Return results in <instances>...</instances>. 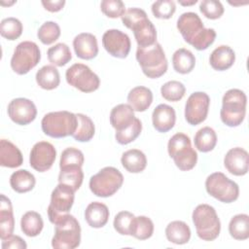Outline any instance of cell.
<instances>
[{
	"label": "cell",
	"mask_w": 249,
	"mask_h": 249,
	"mask_svg": "<svg viewBox=\"0 0 249 249\" xmlns=\"http://www.w3.org/2000/svg\"><path fill=\"white\" fill-rule=\"evenodd\" d=\"M177 28L183 39L197 51L206 50L216 38L213 28H205L197 14L183 13L177 20Z\"/></svg>",
	"instance_id": "1"
},
{
	"label": "cell",
	"mask_w": 249,
	"mask_h": 249,
	"mask_svg": "<svg viewBox=\"0 0 249 249\" xmlns=\"http://www.w3.org/2000/svg\"><path fill=\"white\" fill-rule=\"evenodd\" d=\"M122 21L125 27L133 31L135 41L140 48L152 46L157 42V30L148 18L144 10L130 8L122 16Z\"/></svg>",
	"instance_id": "2"
},
{
	"label": "cell",
	"mask_w": 249,
	"mask_h": 249,
	"mask_svg": "<svg viewBox=\"0 0 249 249\" xmlns=\"http://www.w3.org/2000/svg\"><path fill=\"white\" fill-rule=\"evenodd\" d=\"M136 59L145 76L157 79L165 74L167 70V59L162 47L156 42L152 46L137 48Z\"/></svg>",
	"instance_id": "3"
},
{
	"label": "cell",
	"mask_w": 249,
	"mask_h": 249,
	"mask_svg": "<svg viewBox=\"0 0 249 249\" xmlns=\"http://www.w3.org/2000/svg\"><path fill=\"white\" fill-rule=\"evenodd\" d=\"M247 97L238 89H231L223 96L220 117L222 122L231 127L242 124L246 114Z\"/></svg>",
	"instance_id": "4"
},
{
	"label": "cell",
	"mask_w": 249,
	"mask_h": 249,
	"mask_svg": "<svg viewBox=\"0 0 249 249\" xmlns=\"http://www.w3.org/2000/svg\"><path fill=\"white\" fill-rule=\"evenodd\" d=\"M76 114L69 111H56L46 114L41 122L43 132L53 138H63L73 135L77 128Z\"/></svg>",
	"instance_id": "5"
},
{
	"label": "cell",
	"mask_w": 249,
	"mask_h": 249,
	"mask_svg": "<svg viewBox=\"0 0 249 249\" xmlns=\"http://www.w3.org/2000/svg\"><path fill=\"white\" fill-rule=\"evenodd\" d=\"M167 151L175 165L182 171L193 169L197 161V153L192 147L190 137L182 132L174 134L168 141Z\"/></svg>",
	"instance_id": "6"
},
{
	"label": "cell",
	"mask_w": 249,
	"mask_h": 249,
	"mask_svg": "<svg viewBox=\"0 0 249 249\" xmlns=\"http://www.w3.org/2000/svg\"><path fill=\"white\" fill-rule=\"evenodd\" d=\"M192 218L200 239L212 241L219 236L221 222L214 207L209 204H199L193 211Z\"/></svg>",
	"instance_id": "7"
},
{
	"label": "cell",
	"mask_w": 249,
	"mask_h": 249,
	"mask_svg": "<svg viewBox=\"0 0 249 249\" xmlns=\"http://www.w3.org/2000/svg\"><path fill=\"white\" fill-rule=\"evenodd\" d=\"M52 246L55 249H74L81 242V227L78 220L70 214L63 216L54 224Z\"/></svg>",
	"instance_id": "8"
},
{
	"label": "cell",
	"mask_w": 249,
	"mask_h": 249,
	"mask_svg": "<svg viewBox=\"0 0 249 249\" xmlns=\"http://www.w3.org/2000/svg\"><path fill=\"white\" fill-rule=\"evenodd\" d=\"M124 183V176L119 169L106 166L89 179V189L99 197H108L116 194Z\"/></svg>",
	"instance_id": "9"
},
{
	"label": "cell",
	"mask_w": 249,
	"mask_h": 249,
	"mask_svg": "<svg viewBox=\"0 0 249 249\" xmlns=\"http://www.w3.org/2000/svg\"><path fill=\"white\" fill-rule=\"evenodd\" d=\"M206 192L221 202L231 203L239 196L238 185L222 172H214L205 180Z\"/></svg>",
	"instance_id": "10"
},
{
	"label": "cell",
	"mask_w": 249,
	"mask_h": 249,
	"mask_svg": "<svg viewBox=\"0 0 249 249\" xmlns=\"http://www.w3.org/2000/svg\"><path fill=\"white\" fill-rule=\"evenodd\" d=\"M41 59V52L36 43L23 41L19 43L11 58V67L18 75L27 74Z\"/></svg>",
	"instance_id": "11"
},
{
	"label": "cell",
	"mask_w": 249,
	"mask_h": 249,
	"mask_svg": "<svg viewBox=\"0 0 249 249\" xmlns=\"http://www.w3.org/2000/svg\"><path fill=\"white\" fill-rule=\"evenodd\" d=\"M75 191L68 185L59 183L52 192L51 202L48 206V216L51 223L56 224L69 213L74 203Z\"/></svg>",
	"instance_id": "12"
},
{
	"label": "cell",
	"mask_w": 249,
	"mask_h": 249,
	"mask_svg": "<svg viewBox=\"0 0 249 249\" xmlns=\"http://www.w3.org/2000/svg\"><path fill=\"white\" fill-rule=\"evenodd\" d=\"M65 78L70 86L83 92H92L100 85L98 76L83 63H75L70 66L66 70Z\"/></svg>",
	"instance_id": "13"
},
{
	"label": "cell",
	"mask_w": 249,
	"mask_h": 249,
	"mask_svg": "<svg viewBox=\"0 0 249 249\" xmlns=\"http://www.w3.org/2000/svg\"><path fill=\"white\" fill-rule=\"evenodd\" d=\"M210 105L207 93L196 91L187 99L185 105V119L192 125H197L205 121Z\"/></svg>",
	"instance_id": "14"
},
{
	"label": "cell",
	"mask_w": 249,
	"mask_h": 249,
	"mask_svg": "<svg viewBox=\"0 0 249 249\" xmlns=\"http://www.w3.org/2000/svg\"><path fill=\"white\" fill-rule=\"evenodd\" d=\"M56 151L53 144L47 141H39L34 144L30 151V166L38 172H45L53 166Z\"/></svg>",
	"instance_id": "15"
},
{
	"label": "cell",
	"mask_w": 249,
	"mask_h": 249,
	"mask_svg": "<svg viewBox=\"0 0 249 249\" xmlns=\"http://www.w3.org/2000/svg\"><path fill=\"white\" fill-rule=\"evenodd\" d=\"M102 45L109 54L118 58H125L131 47L128 35L119 29L107 30L102 36Z\"/></svg>",
	"instance_id": "16"
},
{
	"label": "cell",
	"mask_w": 249,
	"mask_h": 249,
	"mask_svg": "<svg viewBox=\"0 0 249 249\" xmlns=\"http://www.w3.org/2000/svg\"><path fill=\"white\" fill-rule=\"evenodd\" d=\"M8 115L17 124L26 125L35 120L37 109L30 99L18 97L13 99L9 103Z\"/></svg>",
	"instance_id": "17"
},
{
	"label": "cell",
	"mask_w": 249,
	"mask_h": 249,
	"mask_svg": "<svg viewBox=\"0 0 249 249\" xmlns=\"http://www.w3.org/2000/svg\"><path fill=\"white\" fill-rule=\"evenodd\" d=\"M226 169L232 175L243 176L248 172V153L245 149L235 147L228 151L224 158Z\"/></svg>",
	"instance_id": "18"
},
{
	"label": "cell",
	"mask_w": 249,
	"mask_h": 249,
	"mask_svg": "<svg viewBox=\"0 0 249 249\" xmlns=\"http://www.w3.org/2000/svg\"><path fill=\"white\" fill-rule=\"evenodd\" d=\"M73 48L78 57L86 60L94 58L98 53L96 37L88 32L78 34L73 40Z\"/></svg>",
	"instance_id": "19"
},
{
	"label": "cell",
	"mask_w": 249,
	"mask_h": 249,
	"mask_svg": "<svg viewBox=\"0 0 249 249\" xmlns=\"http://www.w3.org/2000/svg\"><path fill=\"white\" fill-rule=\"evenodd\" d=\"M152 121L156 130L163 133L167 132L175 124V110L167 104H160L153 111Z\"/></svg>",
	"instance_id": "20"
},
{
	"label": "cell",
	"mask_w": 249,
	"mask_h": 249,
	"mask_svg": "<svg viewBox=\"0 0 249 249\" xmlns=\"http://www.w3.org/2000/svg\"><path fill=\"white\" fill-rule=\"evenodd\" d=\"M23 157L20 150L11 141L1 139L0 141V165L16 168L22 164Z\"/></svg>",
	"instance_id": "21"
},
{
	"label": "cell",
	"mask_w": 249,
	"mask_h": 249,
	"mask_svg": "<svg viewBox=\"0 0 249 249\" xmlns=\"http://www.w3.org/2000/svg\"><path fill=\"white\" fill-rule=\"evenodd\" d=\"M135 120L134 111L128 104H119L115 106L110 113V124L116 131L128 127Z\"/></svg>",
	"instance_id": "22"
},
{
	"label": "cell",
	"mask_w": 249,
	"mask_h": 249,
	"mask_svg": "<svg viewBox=\"0 0 249 249\" xmlns=\"http://www.w3.org/2000/svg\"><path fill=\"white\" fill-rule=\"evenodd\" d=\"M85 219L89 226H90L91 228H102L108 222L109 209L102 202H90L85 210Z\"/></svg>",
	"instance_id": "23"
},
{
	"label": "cell",
	"mask_w": 249,
	"mask_h": 249,
	"mask_svg": "<svg viewBox=\"0 0 249 249\" xmlns=\"http://www.w3.org/2000/svg\"><path fill=\"white\" fill-rule=\"evenodd\" d=\"M235 60V53L231 48L226 45L219 46L210 54L209 63L217 71H225L231 68Z\"/></svg>",
	"instance_id": "24"
},
{
	"label": "cell",
	"mask_w": 249,
	"mask_h": 249,
	"mask_svg": "<svg viewBox=\"0 0 249 249\" xmlns=\"http://www.w3.org/2000/svg\"><path fill=\"white\" fill-rule=\"evenodd\" d=\"M152 102V90L143 86L133 88L127 94V103L135 112L146 111L151 106Z\"/></svg>",
	"instance_id": "25"
},
{
	"label": "cell",
	"mask_w": 249,
	"mask_h": 249,
	"mask_svg": "<svg viewBox=\"0 0 249 249\" xmlns=\"http://www.w3.org/2000/svg\"><path fill=\"white\" fill-rule=\"evenodd\" d=\"M15 229V218L13 214V207L11 200L5 196L1 195L0 202V237L1 240L6 239L13 234Z\"/></svg>",
	"instance_id": "26"
},
{
	"label": "cell",
	"mask_w": 249,
	"mask_h": 249,
	"mask_svg": "<svg viewBox=\"0 0 249 249\" xmlns=\"http://www.w3.org/2000/svg\"><path fill=\"white\" fill-rule=\"evenodd\" d=\"M124 168L130 173H140L147 165L145 154L138 149H130L125 151L121 158Z\"/></svg>",
	"instance_id": "27"
},
{
	"label": "cell",
	"mask_w": 249,
	"mask_h": 249,
	"mask_svg": "<svg viewBox=\"0 0 249 249\" xmlns=\"http://www.w3.org/2000/svg\"><path fill=\"white\" fill-rule=\"evenodd\" d=\"M165 236L168 241L174 244H186L191 238V230L185 222L173 221L166 226Z\"/></svg>",
	"instance_id": "28"
},
{
	"label": "cell",
	"mask_w": 249,
	"mask_h": 249,
	"mask_svg": "<svg viewBox=\"0 0 249 249\" xmlns=\"http://www.w3.org/2000/svg\"><path fill=\"white\" fill-rule=\"evenodd\" d=\"M35 78L38 86L47 90L56 89L60 83L59 72L53 65H45L40 68Z\"/></svg>",
	"instance_id": "29"
},
{
	"label": "cell",
	"mask_w": 249,
	"mask_h": 249,
	"mask_svg": "<svg viewBox=\"0 0 249 249\" xmlns=\"http://www.w3.org/2000/svg\"><path fill=\"white\" fill-rule=\"evenodd\" d=\"M35 184L36 180L34 175L25 169L17 170L10 177V185L12 189L18 194L31 191Z\"/></svg>",
	"instance_id": "30"
},
{
	"label": "cell",
	"mask_w": 249,
	"mask_h": 249,
	"mask_svg": "<svg viewBox=\"0 0 249 249\" xmlns=\"http://www.w3.org/2000/svg\"><path fill=\"white\" fill-rule=\"evenodd\" d=\"M172 65L177 73L188 74L195 68L196 57L191 51L181 48L173 53Z\"/></svg>",
	"instance_id": "31"
},
{
	"label": "cell",
	"mask_w": 249,
	"mask_h": 249,
	"mask_svg": "<svg viewBox=\"0 0 249 249\" xmlns=\"http://www.w3.org/2000/svg\"><path fill=\"white\" fill-rule=\"evenodd\" d=\"M43 227L44 222L38 212L28 211L22 215L20 220V228L25 235L29 237L37 236L42 231Z\"/></svg>",
	"instance_id": "32"
},
{
	"label": "cell",
	"mask_w": 249,
	"mask_h": 249,
	"mask_svg": "<svg viewBox=\"0 0 249 249\" xmlns=\"http://www.w3.org/2000/svg\"><path fill=\"white\" fill-rule=\"evenodd\" d=\"M84 172L82 166L68 165L60 168L58 175V182L70 186L75 192L79 190L83 183Z\"/></svg>",
	"instance_id": "33"
},
{
	"label": "cell",
	"mask_w": 249,
	"mask_h": 249,
	"mask_svg": "<svg viewBox=\"0 0 249 249\" xmlns=\"http://www.w3.org/2000/svg\"><path fill=\"white\" fill-rule=\"evenodd\" d=\"M195 147L202 153L212 151L217 144V135L213 128L204 126L197 130L195 135Z\"/></svg>",
	"instance_id": "34"
},
{
	"label": "cell",
	"mask_w": 249,
	"mask_h": 249,
	"mask_svg": "<svg viewBox=\"0 0 249 249\" xmlns=\"http://www.w3.org/2000/svg\"><path fill=\"white\" fill-rule=\"evenodd\" d=\"M76 116L78 119V124L72 137L79 142H89L92 139L95 132L94 124L87 115L79 113L76 114Z\"/></svg>",
	"instance_id": "35"
},
{
	"label": "cell",
	"mask_w": 249,
	"mask_h": 249,
	"mask_svg": "<svg viewBox=\"0 0 249 249\" xmlns=\"http://www.w3.org/2000/svg\"><path fill=\"white\" fill-rule=\"evenodd\" d=\"M229 232L236 240H245L249 237V216L237 214L233 216L229 224Z\"/></svg>",
	"instance_id": "36"
},
{
	"label": "cell",
	"mask_w": 249,
	"mask_h": 249,
	"mask_svg": "<svg viewBox=\"0 0 249 249\" xmlns=\"http://www.w3.org/2000/svg\"><path fill=\"white\" fill-rule=\"evenodd\" d=\"M154 233V223L147 216L134 217L131 227V233L133 237L139 240H146Z\"/></svg>",
	"instance_id": "37"
},
{
	"label": "cell",
	"mask_w": 249,
	"mask_h": 249,
	"mask_svg": "<svg viewBox=\"0 0 249 249\" xmlns=\"http://www.w3.org/2000/svg\"><path fill=\"white\" fill-rule=\"evenodd\" d=\"M47 54L49 61L52 64L59 67L67 64L72 58L70 49L64 43H57L54 46L51 47L48 50Z\"/></svg>",
	"instance_id": "38"
},
{
	"label": "cell",
	"mask_w": 249,
	"mask_h": 249,
	"mask_svg": "<svg viewBox=\"0 0 249 249\" xmlns=\"http://www.w3.org/2000/svg\"><path fill=\"white\" fill-rule=\"evenodd\" d=\"M0 33L2 37L14 41L21 35L22 23L16 18H4L0 23Z\"/></svg>",
	"instance_id": "39"
},
{
	"label": "cell",
	"mask_w": 249,
	"mask_h": 249,
	"mask_svg": "<svg viewBox=\"0 0 249 249\" xmlns=\"http://www.w3.org/2000/svg\"><path fill=\"white\" fill-rule=\"evenodd\" d=\"M186 92L185 86L179 81H169L163 84L160 88L161 96L167 100L176 102L183 98Z\"/></svg>",
	"instance_id": "40"
},
{
	"label": "cell",
	"mask_w": 249,
	"mask_h": 249,
	"mask_svg": "<svg viewBox=\"0 0 249 249\" xmlns=\"http://www.w3.org/2000/svg\"><path fill=\"white\" fill-rule=\"evenodd\" d=\"M38 39L44 45H51L60 36V27L54 21H46L38 29Z\"/></svg>",
	"instance_id": "41"
},
{
	"label": "cell",
	"mask_w": 249,
	"mask_h": 249,
	"mask_svg": "<svg viewBox=\"0 0 249 249\" xmlns=\"http://www.w3.org/2000/svg\"><path fill=\"white\" fill-rule=\"evenodd\" d=\"M142 130V124L138 118H135L133 123L126 128L116 131L115 138L117 142L121 145H126L134 141L141 133Z\"/></svg>",
	"instance_id": "42"
},
{
	"label": "cell",
	"mask_w": 249,
	"mask_h": 249,
	"mask_svg": "<svg viewBox=\"0 0 249 249\" xmlns=\"http://www.w3.org/2000/svg\"><path fill=\"white\" fill-rule=\"evenodd\" d=\"M134 217L135 216L128 211L119 212L114 218V229L122 235H130Z\"/></svg>",
	"instance_id": "43"
},
{
	"label": "cell",
	"mask_w": 249,
	"mask_h": 249,
	"mask_svg": "<svg viewBox=\"0 0 249 249\" xmlns=\"http://www.w3.org/2000/svg\"><path fill=\"white\" fill-rule=\"evenodd\" d=\"M84 154L77 148L69 147L62 151L60 156L59 167L62 168L68 165H79L82 166L84 164Z\"/></svg>",
	"instance_id": "44"
},
{
	"label": "cell",
	"mask_w": 249,
	"mask_h": 249,
	"mask_svg": "<svg viewBox=\"0 0 249 249\" xmlns=\"http://www.w3.org/2000/svg\"><path fill=\"white\" fill-rule=\"evenodd\" d=\"M151 9L155 18L168 19L175 13L176 6L172 0H158L153 3Z\"/></svg>",
	"instance_id": "45"
},
{
	"label": "cell",
	"mask_w": 249,
	"mask_h": 249,
	"mask_svg": "<svg viewBox=\"0 0 249 249\" xmlns=\"http://www.w3.org/2000/svg\"><path fill=\"white\" fill-rule=\"evenodd\" d=\"M199 10L202 15L209 19L220 18L224 14V7L220 1L203 0L199 4Z\"/></svg>",
	"instance_id": "46"
},
{
	"label": "cell",
	"mask_w": 249,
	"mask_h": 249,
	"mask_svg": "<svg viewBox=\"0 0 249 249\" xmlns=\"http://www.w3.org/2000/svg\"><path fill=\"white\" fill-rule=\"evenodd\" d=\"M100 9L102 13L111 18H122L125 12V7L121 0H103L100 3Z\"/></svg>",
	"instance_id": "47"
},
{
	"label": "cell",
	"mask_w": 249,
	"mask_h": 249,
	"mask_svg": "<svg viewBox=\"0 0 249 249\" xmlns=\"http://www.w3.org/2000/svg\"><path fill=\"white\" fill-rule=\"evenodd\" d=\"M1 246L3 249H25L27 247L25 241L20 236L13 234L7 237L6 239H3Z\"/></svg>",
	"instance_id": "48"
},
{
	"label": "cell",
	"mask_w": 249,
	"mask_h": 249,
	"mask_svg": "<svg viewBox=\"0 0 249 249\" xmlns=\"http://www.w3.org/2000/svg\"><path fill=\"white\" fill-rule=\"evenodd\" d=\"M42 5L44 8L52 13H55L60 11L64 5L65 1L64 0H55V1H42Z\"/></svg>",
	"instance_id": "49"
},
{
	"label": "cell",
	"mask_w": 249,
	"mask_h": 249,
	"mask_svg": "<svg viewBox=\"0 0 249 249\" xmlns=\"http://www.w3.org/2000/svg\"><path fill=\"white\" fill-rule=\"evenodd\" d=\"M196 2H197L196 0H193V1H191V2H183V1H179V4H181V5H183V6H191V5L196 4Z\"/></svg>",
	"instance_id": "50"
}]
</instances>
